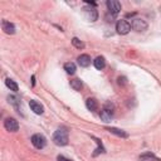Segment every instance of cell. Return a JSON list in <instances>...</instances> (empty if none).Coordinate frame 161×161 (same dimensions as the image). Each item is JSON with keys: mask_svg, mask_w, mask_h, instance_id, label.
Wrapping results in <instances>:
<instances>
[{"mask_svg": "<svg viewBox=\"0 0 161 161\" xmlns=\"http://www.w3.org/2000/svg\"><path fill=\"white\" fill-rule=\"evenodd\" d=\"M53 142L58 146H65L68 143V130L64 127L58 128L53 135Z\"/></svg>", "mask_w": 161, "mask_h": 161, "instance_id": "obj_1", "label": "cell"}, {"mask_svg": "<svg viewBox=\"0 0 161 161\" xmlns=\"http://www.w3.org/2000/svg\"><path fill=\"white\" fill-rule=\"evenodd\" d=\"M99 117H101V119L103 122H109L112 119V117H113V106L109 104V103H107L102 108V111L99 113Z\"/></svg>", "mask_w": 161, "mask_h": 161, "instance_id": "obj_2", "label": "cell"}, {"mask_svg": "<svg viewBox=\"0 0 161 161\" xmlns=\"http://www.w3.org/2000/svg\"><path fill=\"white\" fill-rule=\"evenodd\" d=\"M131 28L133 29V30H136V31H145L146 29H147V23H146V20H143V19H141V18H135V19H132V21H131Z\"/></svg>", "mask_w": 161, "mask_h": 161, "instance_id": "obj_3", "label": "cell"}, {"mask_svg": "<svg viewBox=\"0 0 161 161\" xmlns=\"http://www.w3.org/2000/svg\"><path fill=\"white\" fill-rule=\"evenodd\" d=\"M116 30H117L118 34L125 35V34H127V33L131 30V24H130L127 20L121 19V20H118V21L116 23Z\"/></svg>", "mask_w": 161, "mask_h": 161, "instance_id": "obj_4", "label": "cell"}, {"mask_svg": "<svg viewBox=\"0 0 161 161\" xmlns=\"http://www.w3.org/2000/svg\"><path fill=\"white\" fill-rule=\"evenodd\" d=\"M31 143H33L34 147H36V148L40 150V148L45 147V145H47V138H45L43 135H40V133H35V135L31 136Z\"/></svg>", "mask_w": 161, "mask_h": 161, "instance_id": "obj_5", "label": "cell"}, {"mask_svg": "<svg viewBox=\"0 0 161 161\" xmlns=\"http://www.w3.org/2000/svg\"><path fill=\"white\" fill-rule=\"evenodd\" d=\"M82 10H83V14H84V16H86L87 20H89V21H96V20H97L98 13H97V10H96L94 8L86 6V8H83Z\"/></svg>", "mask_w": 161, "mask_h": 161, "instance_id": "obj_6", "label": "cell"}, {"mask_svg": "<svg viewBox=\"0 0 161 161\" xmlns=\"http://www.w3.org/2000/svg\"><path fill=\"white\" fill-rule=\"evenodd\" d=\"M4 127L9 131V132H16L18 130H19V123H18V121L15 119V118H6L5 121H4Z\"/></svg>", "mask_w": 161, "mask_h": 161, "instance_id": "obj_7", "label": "cell"}, {"mask_svg": "<svg viewBox=\"0 0 161 161\" xmlns=\"http://www.w3.org/2000/svg\"><path fill=\"white\" fill-rule=\"evenodd\" d=\"M107 8H108V10L112 15H117L121 10V4L117 0H108L107 1Z\"/></svg>", "mask_w": 161, "mask_h": 161, "instance_id": "obj_8", "label": "cell"}, {"mask_svg": "<svg viewBox=\"0 0 161 161\" xmlns=\"http://www.w3.org/2000/svg\"><path fill=\"white\" fill-rule=\"evenodd\" d=\"M29 106H30L31 111H33L34 113H36V114H42V113L44 112V108H43V106H42L39 102L34 101V99H31V101L29 102Z\"/></svg>", "mask_w": 161, "mask_h": 161, "instance_id": "obj_9", "label": "cell"}, {"mask_svg": "<svg viewBox=\"0 0 161 161\" xmlns=\"http://www.w3.org/2000/svg\"><path fill=\"white\" fill-rule=\"evenodd\" d=\"M1 26H3V30H4L6 34H14V33H15V26H14V24H11L10 21L3 20Z\"/></svg>", "mask_w": 161, "mask_h": 161, "instance_id": "obj_10", "label": "cell"}, {"mask_svg": "<svg viewBox=\"0 0 161 161\" xmlns=\"http://www.w3.org/2000/svg\"><path fill=\"white\" fill-rule=\"evenodd\" d=\"M78 64L80 67H88L91 64V57L88 54H80L78 57Z\"/></svg>", "mask_w": 161, "mask_h": 161, "instance_id": "obj_11", "label": "cell"}, {"mask_svg": "<svg viewBox=\"0 0 161 161\" xmlns=\"http://www.w3.org/2000/svg\"><path fill=\"white\" fill-rule=\"evenodd\" d=\"M93 64L94 67L98 69V70H102L104 67H106V59L103 57H97L94 60H93Z\"/></svg>", "mask_w": 161, "mask_h": 161, "instance_id": "obj_12", "label": "cell"}, {"mask_svg": "<svg viewBox=\"0 0 161 161\" xmlns=\"http://www.w3.org/2000/svg\"><path fill=\"white\" fill-rule=\"evenodd\" d=\"M86 106H87V108L89 111H96L98 108V103H97V101L94 98H88L86 101Z\"/></svg>", "mask_w": 161, "mask_h": 161, "instance_id": "obj_13", "label": "cell"}, {"mask_svg": "<svg viewBox=\"0 0 161 161\" xmlns=\"http://www.w3.org/2000/svg\"><path fill=\"white\" fill-rule=\"evenodd\" d=\"M5 84H6V87H8L10 91H13V92H18V89H19L18 84L15 83V80H13V79H10V78H6V79H5Z\"/></svg>", "mask_w": 161, "mask_h": 161, "instance_id": "obj_14", "label": "cell"}, {"mask_svg": "<svg viewBox=\"0 0 161 161\" xmlns=\"http://www.w3.org/2000/svg\"><path fill=\"white\" fill-rule=\"evenodd\" d=\"M107 131H109L111 133H114L119 137H128V135L123 131V130H119V128H114V127H107Z\"/></svg>", "mask_w": 161, "mask_h": 161, "instance_id": "obj_15", "label": "cell"}, {"mask_svg": "<svg viewBox=\"0 0 161 161\" xmlns=\"http://www.w3.org/2000/svg\"><path fill=\"white\" fill-rule=\"evenodd\" d=\"M75 64L74 63H72V62H68V63H65L64 64V70L68 73V74H74L75 73Z\"/></svg>", "mask_w": 161, "mask_h": 161, "instance_id": "obj_16", "label": "cell"}, {"mask_svg": "<svg viewBox=\"0 0 161 161\" xmlns=\"http://www.w3.org/2000/svg\"><path fill=\"white\" fill-rule=\"evenodd\" d=\"M70 87H72L74 91H80V89H82V82H80V79H78V78L72 79V80H70Z\"/></svg>", "mask_w": 161, "mask_h": 161, "instance_id": "obj_17", "label": "cell"}, {"mask_svg": "<svg viewBox=\"0 0 161 161\" xmlns=\"http://www.w3.org/2000/svg\"><path fill=\"white\" fill-rule=\"evenodd\" d=\"M72 44H73L77 49H83V48H84V43H83L82 40H79L78 38H73V39H72Z\"/></svg>", "mask_w": 161, "mask_h": 161, "instance_id": "obj_18", "label": "cell"}, {"mask_svg": "<svg viewBox=\"0 0 161 161\" xmlns=\"http://www.w3.org/2000/svg\"><path fill=\"white\" fill-rule=\"evenodd\" d=\"M57 161H72V160H70V158H68V157H65V156L59 155V156L57 157Z\"/></svg>", "mask_w": 161, "mask_h": 161, "instance_id": "obj_19", "label": "cell"}]
</instances>
